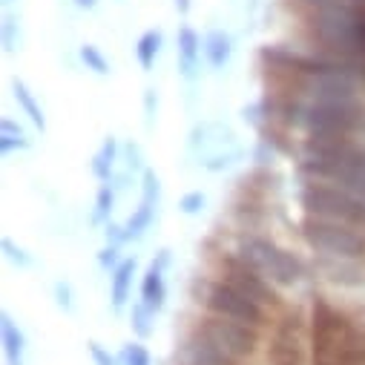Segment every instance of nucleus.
Wrapping results in <instances>:
<instances>
[{"label":"nucleus","mask_w":365,"mask_h":365,"mask_svg":"<svg viewBox=\"0 0 365 365\" xmlns=\"http://www.w3.org/2000/svg\"><path fill=\"white\" fill-rule=\"evenodd\" d=\"M291 299L273 325L267 365H365V299L319 288Z\"/></svg>","instance_id":"obj_1"},{"label":"nucleus","mask_w":365,"mask_h":365,"mask_svg":"<svg viewBox=\"0 0 365 365\" xmlns=\"http://www.w3.org/2000/svg\"><path fill=\"white\" fill-rule=\"evenodd\" d=\"M199 55H202V38L196 35V29L181 26L178 29V63L185 69V75H193Z\"/></svg>","instance_id":"obj_2"},{"label":"nucleus","mask_w":365,"mask_h":365,"mask_svg":"<svg viewBox=\"0 0 365 365\" xmlns=\"http://www.w3.org/2000/svg\"><path fill=\"white\" fill-rule=\"evenodd\" d=\"M167 256H161V262H164ZM161 262L158 264H153L150 270H147V277H144V288H141V305L153 314V311H158V305H161V299H164V277H161Z\"/></svg>","instance_id":"obj_3"},{"label":"nucleus","mask_w":365,"mask_h":365,"mask_svg":"<svg viewBox=\"0 0 365 365\" xmlns=\"http://www.w3.org/2000/svg\"><path fill=\"white\" fill-rule=\"evenodd\" d=\"M202 49H205V55H207V61H210L213 66H222V63H227V58H230V38H227L222 29H213V32L205 38Z\"/></svg>","instance_id":"obj_4"},{"label":"nucleus","mask_w":365,"mask_h":365,"mask_svg":"<svg viewBox=\"0 0 365 365\" xmlns=\"http://www.w3.org/2000/svg\"><path fill=\"white\" fill-rule=\"evenodd\" d=\"M158 46H161V32L150 29L138 38V46H135V55H138V63L144 69H150L155 63V55H158Z\"/></svg>","instance_id":"obj_5"},{"label":"nucleus","mask_w":365,"mask_h":365,"mask_svg":"<svg viewBox=\"0 0 365 365\" xmlns=\"http://www.w3.org/2000/svg\"><path fill=\"white\" fill-rule=\"evenodd\" d=\"M133 270H135V262H124L115 270V277H113V302H115V308H121L124 299H127V288H130V279H133Z\"/></svg>","instance_id":"obj_6"},{"label":"nucleus","mask_w":365,"mask_h":365,"mask_svg":"<svg viewBox=\"0 0 365 365\" xmlns=\"http://www.w3.org/2000/svg\"><path fill=\"white\" fill-rule=\"evenodd\" d=\"M81 58H83V63L86 66H93L96 72H101V75H107L110 72V63H107V58L98 52V46H93V43H86V46H81Z\"/></svg>","instance_id":"obj_7"},{"label":"nucleus","mask_w":365,"mask_h":365,"mask_svg":"<svg viewBox=\"0 0 365 365\" xmlns=\"http://www.w3.org/2000/svg\"><path fill=\"white\" fill-rule=\"evenodd\" d=\"M15 93H18V101H21V104H24V107H26V110L32 113V118H35V124H43V118H41V110H38V104L32 101V96H29V89H26V86H24L21 81L15 83Z\"/></svg>","instance_id":"obj_8"},{"label":"nucleus","mask_w":365,"mask_h":365,"mask_svg":"<svg viewBox=\"0 0 365 365\" xmlns=\"http://www.w3.org/2000/svg\"><path fill=\"white\" fill-rule=\"evenodd\" d=\"M127 356H130V365H150V354L141 345H130L127 348Z\"/></svg>","instance_id":"obj_9"},{"label":"nucleus","mask_w":365,"mask_h":365,"mask_svg":"<svg viewBox=\"0 0 365 365\" xmlns=\"http://www.w3.org/2000/svg\"><path fill=\"white\" fill-rule=\"evenodd\" d=\"M75 4H78L81 9H93V6L98 4V0H75Z\"/></svg>","instance_id":"obj_10"},{"label":"nucleus","mask_w":365,"mask_h":365,"mask_svg":"<svg viewBox=\"0 0 365 365\" xmlns=\"http://www.w3.org/2000/svg\"><path fill=\"white\" fill-rule=\"evenodd\" d=\"M6 4H9V0H6Z\"/></svg>","instance_id":"obj_11"}]
</instances>
